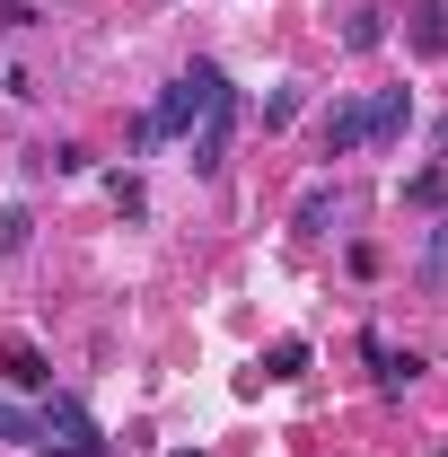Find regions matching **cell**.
<instances>
[{"mask_svg": "<svg viewBox=\"0 0 448 457\" xmlns=\"http://www.w3.org/2000/svg\"><path fill=\"white\" fill-rule=\"evenodd\" d=\"M228 97V71L220 62H194V71H176L168 88H159V106H150V123H159V141H176V132H194L203 114Z\"/></svg>", "mask_w": 448, "mask_h": 457, "instance_id": "obj_1", "label": "cell"}, {"mask_svg": "<svg viewBox=\"0 0 448 457\" xmlns=\"http://www.w3.org/2000/svg\"><path fill=\"white\" fill-rule=\"evenodd\" d=\"M36 449L45 457H106V431H97V413L79 396H45L36 413Z\"/></svg>", "mask_w": 448, "mask_h": 457, "instance_id": "obj_2", "label": "cell"}, {"mask_svg": "<svg viewBox=\"0 0 448 457\" xmlns=\"http://www.w3.org/2000/svg\"><path fill=\"white\" fill-rule=\"evenodd\" d=\"M237 114H246V97L228 88L220 106H212V114H203V123H194V132H185V150H194L185 168H194V176H220V159H228V132H237Z\"/></svg>", "mask_w": 448, "mask_h": 457, "instance_id": "obj_3", "label": "cell"}, {"mask_svg": "<svg viewBox=\"0 0 448 457\" xmlns=\"http://www.w3.org/2000/svg\"><path fill=\"white\" fill-rule=\"evenodd\" d=\"M361 352H369V370H378V396H404V387H413V378L431 370L422 352H395L387 335H361Z\"/></svg>", "mask_w": 448, "mask_h": 457, "instance_id": "obj_4", "label": "cell"}, {"mask_svg": "<svg viewBox=\"0 0 448 457\" xmlns=\"http://www.w3.org/2000/svg\"><path fill=\"white\" fill-rule=\"evenodd\" d=\"M404 45H413L422 62L448 54V0H413V9H404Z\"/></svg>", "mask_w": 448, "mask_h": 457, "instance_id": "obj_5", "label": "cell"}, {"mask_svg": "<svg viewBox=\"0 0 448 457\" xmlns=\"http://www.w3.org/2000/svg\"><path fill=\"white\" fill-rule=\"evenodd\" d=\"M361 114H369V141L387 150V141H404V123H413V88H378V97H361Z\"/></svg>", "mask_w": 448, "mask_h": 457, "instance_id": "obj_6", "label": "cell"}, {"mask_svg": "<svg viewBox=\"0 0 448 457\" xmlns=\"http://www.w3.org/2000/svg\"><path fill=\"white\" fill-rule=\"evenodd\" d=\"M0 378H9L18 396H54V370H45L36 343H9V352H0Z\"/></svg>", "mask_w": 448, "mask_h": 457, "instance_id": "obj_7", "label": "cell"}, {"mask_svg": "<svg viewBox=\"0 0 448 457\" xmlns=\"http://www.w3.org/2000/svg\"><path fill=\"white\" fill-rule=\"evenodd\" d=\"M369 141V114H361V97H335L326 106V159H352Z\"/></svg>", "mask_w": 448, "mask_h": 457, "instance_id": "obj_8", "label": "cell"}, {"mask_svg": "<svg viewBox=\"0 0 448 457\" xmlns=\"http://www.w3.org/2000/svg\"><path fill=\"white\" fill-rule=\"evenodd\" d=\"M326 220H343V185H308V194H299V212H290V228H299V237H317Z\"/></svg>", "mask_w": 448, "mask_h": 457, "instance_id": "obj_9", "label": "cell"}, {"mask_svg": "<svg viewBox=\"0 0 448 457\" xmlns=\"http://www.w3.org/2000/svg\"><path fill=\"white\" fill-rule=\"evenodd\" d=\"M404 203H413V212H440V203H448V159H440V168H413V176H404Z\"/></svg>", "mask_w": 448, "mask_h": 457, "instance_id": "obj_10", "label": "cell"}, {"mask_svg": "<svg viewBox=\"0 0 448 457\" xmlns=\"http://www.w3.org/2000/svg\"><path fill=\"white\" fill-rule=\"evenodd\" d=\"M106 194H114V212H123V220H150V185H141L132 168H114V176H106Z\"/></svg>", "mask_w": 448, "mask_h": 457, "instance_id": "obj_11", "label": "cell"}, {"mask_svg": "<svg viewBox=\"0 0 448 457\" xmlns=\"http://www.w3.org/2000/svg\"><path fill=\"white\" fill-rule=\"evenodd\" d=\"M36 246V212L27 203H0V255H27Z\"/></svg>", "mask_w": 448, "mask_h": 457, "instance_id": "obj_12", "label": "cell"}, {"mask_svg": "<svg viewBox=\"0 0 448 457\" xmlns=\"http://www.w3.org/2000/svg\"><path fill=\"white\" fill-rule=\"evenodd\" d=\"M343 45H352V54H378V45H387V9H352Z\"/></svg>", "mask_w": 448, "mask_h": 457, "instance_id": "obj_13", "label": "cell"}, {"mask_svg": "<svg viewBox=\"0 0 448 457\" xmlns=\"http://www.w3.org/2000/svg\"><path fill=\"white\" fill-rule=\"evenodd\" d=\"M264 378H308V343H299V335H281L273 352H264Z\"/></svg>", "mask_w": 448, "mask_h": 457, "instance_id": "obj_14", "label": "cell"}, {"mask_svg": "<svg viewBox=\"0 0 448 457\" xmlns=\"http://www.w3.org/2000/svg\"><path fill=\"white\" fill-rule=\"evenodd\" d=\"M422 282H440V290H448V212L431 220V237H422Z\"/></svg>", "mask_w": 448, "mask_h": 457, "instance_id": "obj_15", "label": "cell"}, {"mask_svg": "<svg viewBox=\"0 0 448 457\" xmlns=\"http://www.w3.org/2000/svg\"><path fill=\"white\" fill-rule=\"evenodd\" d=\"M0 440H9V449H36V413H27V404H0Z\"/></svg>", "mask_w": 448, "mask_h": 457, "instance_id": "obj_16", "label": "cell"}, {"mask_svg": "<svg viewBox=\"0 0 448 457\" xmlns=\"http://www.w3.org/2000/svg\"><path fill=\"white\" fill-rule=\"evenodd\" d=\"M36 168H54V176H88V150H79V141H62V150H45Z\"/></svg>", "mask_w": 448, "mask_h": 457, "instance_id": "obj_17", "label": "cell"}, {"mask_svg": "<svg viewBox=\"0 0 448 457\" xmlns=\"http://www.w3.org/2000/svg\"><path fill=\"white\" fill-rule=\"evenodd\" d=\"M308 106V97H299V88H273V97H264V132H281V123H290V114Z\"/></svg>", "mask_w": 448, "mask_h": 457, "instance_id": "obj_18", "label": "cell"}, {"mask_svg": "<svg viewBox=\"0 0 448 457\" xmlns=\"http://www.w3.org/2000/svg\"><path fill=\"white\" fill-rule=\"evenodd\" d=\"M27 27H36V9L27 0H0V36H27Z\"/></svg>", "mask_w": 448, "mask_h": 457, "instance_id": "obj_19", "label": "cell"}, {"mask_svg": "<svg viewBox=\"0 0 448 457\" xmlns=\"http://www.w3.org/2000/svg\"><path fill=\"white\" fill-rule=\"evenodd\" d=\"M431 141H440V159H448V114H440V123H431Z\"/></svg>", "mask_w": 448, "mask_h": 457, "instance_id": "obj_20", "label": "cell"}, {"mask_svg": "<svg viewBox=\"0 0 448 457\" xmlns=\"http://www.w3.org/2000/svg\"><path fill=\"white\" fill-rule=\"evenodd\" d=\"M176 457H203V449H176Z\"/></svg>", "mask_w": 448, "mask_h": 457, "instance_id": "obj_21", "label": "cell"}, {"mask_svg": "<svg viewBox=\"0 0 448 457\" xmlns=\"http://www.w3.org/2000/svg\"><path fill=\"white\" fill-rule=\"evenodd\" d=\"M440 457H448V449H440Z\"/></svg>", "mask_w": 448, "mask_h": 457, "instance_id": "obj_22", "label": "cell"}]
</instances>
